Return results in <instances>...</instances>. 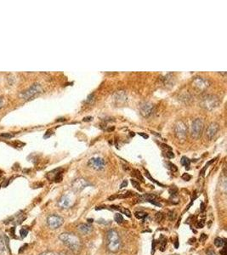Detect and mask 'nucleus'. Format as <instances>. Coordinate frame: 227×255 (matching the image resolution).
I'll return each mask as SVG.
<instances>
[{
  "mask_svg": "<svg viewBox=\"0 0 227 255\" xmlns=\"http://www.w3.org/2000/svg\"><path fill=\"white\" fill-rule=\"evenodd\" d=\"M59 238L73 253H78L82 248V241L80 237L73 233H62Z\"/></svg>",
  "mask_w": 227,
  "mask_h": 255,
  "instance_id": "nucleus-1",
  "label": "nucleus"
},
{
  "mask_svg": "<svg viewBox=\"0 0 227 255\" xmlns=\"http://www.w3.org/2000/svg\"><path fill=\"white\" fill-rule=\"evenodd\" d=\"M106 247L111 253H117L121 249V238L118 232L115 230H110L106 233Z\"/></svg>",
  "mask_w": 227,
  "mask_h": 255,
  "instance_id": "nucleus-2",
  "label": "nucleus"
},
{
  "mask_svg": "<svg viewBox=\"0 0 227 255\" xmlns=\"http://www.w3.org/2000/svg\"><path fill=\"white\" fill-rule=\"evenodd\" d=\"M220 101L218 96L214 94H205L201 98L200 105L207 111H213L220 105Z\"/></svg>",
  "mask_w": 227,
  "mask_h": 255,
  "instance_id": "nucleus-3",
  "label": "nucleus"
},
{
  "mask_svg": "<svg viewBox=\"0 0 227 255\" xmlns=\"http://www.w3.org/2000/svg\"><path fill=\"white\" fill-rule=\"evenodd\" d=\"M204 123L201 118L195 119L191 126V134L194 139H198L203 131Z\"/></svg>",
  "mask_w": 227,
  "mask_h": 255,
  "instance_id": "nucleus-4",
  "label": "nucleus"
},
{
  "mask_svg": "<svg viewBox=\"0 0 227 255\" xmlns=\"http://www.w3.org/2000/svg\"><path fill=\"white\" fill-rule=\"evenodd\" d=\"M192 87L197 91H205L210 86V81L202 77H196L192 80Z\"/></svg>",
  "mask_w": 227,
  "mask_h": 255,
  "instance_id": "nucleus-5",
  "label": "nucleus"
},
{
  "mask_svg": "<svg viewBox=\"0 0 227 255\" xmlns=\"http://www.w3.org/2000/svg\"><path fill=\"white\" fill-rule=\"evenodd\" d=\"M41 91H42L41 85L39 83H34L30 88H28L27 90L23 91L22 93L20 94V96L24 100H27V99L32 98L34 95H36L37 94L41 93Z\"/></svg>",
  "mask_w": 227,
  "mask_h": 255,
  "instance_id": "nucleus-6",
  "label": "nucleus"
},
{
  "mask_svg": "<svg viewBox=\"0 0 227 255\" xmlns=\"http://www.w3.org/2000/svg\"><path fill=\"white\" fill-rule=\"evenodd\" d=\"M174 133L175 136L179 140H185L187 134V127L186 124L183 121H179L174 127Z\"/></svg>",
  "mask_w": 227,
  "mask_h": 255,
  "instance_id": "nucleus-7",
  "label": "nucleus"
},
{
  "mask_svg": "<svg viewBox=\"0 0 227 255\" xmlns=\"http://www.w3.org/2000/svg\"><path fill=\"white\" fill-rule=\"evenodd\" d=\"M47 224L52 230L58 229L64 224V219L57 214H51L47 218Z\"/></svg>",
  "mask_w": 227,
  "mask_h": 255,
  "instance_id": "nucleus-8",
  "label": "nucleus"
},
{
  "mask_svg": "<svg viewBox=\"0 0 227 255\" xmlns=\"http://www.w3.org/2000/svg\"><path fill=\"white\" fill-rule=\"evenodd\" d=\"M90 185H91V184L89 183L88 180H86L85 179H83V178H78V179H76L72 182V187L75 192H80V191H82L84 188L89 186Z\"/></svg>",
  "mask_w": 227,
  "mask_h": 255,
  "instance_id": "nucleus-9",
  "label": "nucleus"
},
{
  "mask_svg": "<svg viewBox=\"0 0 227 255\" xmlns=\"http://www.w3.org/2000/svg\"><path fill=\"white\" fill-rule=\"evenodd\" d=\"M88 164L89 167H91L95 170H102L105 168V162L101 157H93L89 159Z\"/></svg>",
  "mask_w": 227,
  "mask_h": 255,
  "instance_id": "nucleus-10",
  "label": "nucleus"
},
{
  "mask_svg": "<svg viewBox=\"0 0 227 255\" xmlns=\"http://www.w3.org/2000/svg\"><path fill=\"white\" fill-rule=\"evenodd\" d=\"M153 110H154V105L149 102H145L139 106L140 114L144 117H149L153 113Z\"/></svg>",
  "mask_w": 227,
  "mask_h": 255,
  "instance_id": "nucleus-11",
  "label": "nucleus"
},
{
  "mask_svg": "<svg viewBox=\"0 0 227 255\" xmlns=\"http://www.w3.org/2000/svg\"><path fill=\"white\" fill-rule=\"evenodd\" d=\"M73 204V201L68 195H63L58 201V206L62 209H67Z\"/></svg>",
  "mask_w": 227,
  "mask_h": 255,
  "instance_id": "nucleus-12",
  "label": "nucleus"
},
{
  "mask_svg": "<svg viewBox=\"0 0 227 255\" xmlns=\"http://www.w3.org/2000/svg\"><path fill=\"white\" fill-rule=\"evenodd\" d=\"M220 129V125L217 122H212L209 124V126L207 128V132L206 134L208 136V138L209 139H212L216 135V133H218Z\"/></svg>",
  "mask_w": 227,
  "mask_h": 255,
  "instance_id": "nucleus-13",
  "label": "nucleus"
},
{
  "mask_svg": "<svg viewBox=\"0 0 227 255\" xmlns=\"http://www.w3.org/2000/svg\"><path fill=\"white\" fill-rule=\"evenodd\" d=\"M77 230L78 232L83 235H88L89 233L92 232L93 227L89 224H80L77 226Z\"/></svg>",
  "mask_w": 227,
  "mask_h": 255,
  "instance_id": "nucleus-14",
  "label": "nucleus"
},
{
  "mask_svg": "<svg viewBox=\"0 0 227 255\" xmlns=\"http://www.w3.org/2000/svg\"><path fill=\"white\" fill-rule=\"evenodd\" d=\"M113 98L118 104H120V103H124L127 100V95L124 91H117L114 94Z\"/></svg>",
  "mask_w": 227,
  "mask_h": 255,
  "instance_id": "nucleus-15",
  "label": "nucleus"
},
{
  "mask_svg": "<svg viewBox=\"0 0 227 255\" xmlns=\"http://www.w3.org/2000/svg\"><path fill=\"white\" fill-rule=\"evenodd\" d=\"M26 219V217L23 216V214H19V213H17V214H16L14 217H12L11 219H10V220H11V222L10 223H12V224H15L16 225H20V224H22L23 222V220H25Z\"/></svg>",
  "mask_w": 227,
  "mask_h": 255,
  "instance_id": "nucleus-16",
  "label": "nucleus"
},
{
  "mask_svg": "<svg viewBox=\"0 0 227 255\" xmlns=\"http://www.w3.org/2000/svg\"><path fill=\"white\" fill-rule=\"evenodd\" d=\"M214 245H215L217 248H222L224 246H226V240L223 238H220V237H217L214 240Z\"/></svg>",
  "mask_w": 227,
  "mask_h": 255,
  "instance_id": "nucleus-17",
  "label": "nucleus"
},
{
  "mask_svg": "<svg viewBox=\"0 0 227 255\" xmlns=\"http://www.w3.org/2000/svg\"><path fill=\"white\" fill-rule=\"evenodd\" d=\"M134 196H135V193H134L132 191H128L126 192H123L121 195H116L117 198H128V197H131Z\"/></svg>",
  "mask_w": 227,
  "mask_h": 255,
  "instance_id": "nucleus-18",
  "label": "nucleus"
},
{
  "mask_svg": "<svg viewBox=\"0 0 227 255\" xmlns=\"http://www.w3.org/2000/svg\"><path fill=\"white\" fill-rule=\"evenodd\" d=\"M145 176L148 178V179H150V180H151V182H153V183L157 184V185H160V186H162V187H165V185H162V184L159 183L158 181H157L156 179H154L153 178L151 177V174H150V173L148 172L147 170H145Z\"/></svg>",
  "mask_w": 227,
  "mask_h": 255,
  "instance_id": "nucleus-19",
  "label": "nucleus"
},
{
  "mask_svg": "<svg viewBox=\"0 0 227 255\" xmlns=\"http://www.w3.org/2000/svg\"><path fill=\"white\" fill-rule=\"evenodd\" d=\"M159 242H160V244H161L160 250L162 251V252H163V251H164V248H165V247H166L167 238L165 237V236H161L160 239H159Z\"/></svg>",
  "mask_w": 227,
  "mask_h": 255,
  "instance_id": "nucleus-20",
  "label": "nucleus"
},
{
  "mask_svg": "<svg viewBox=\"0 0 227 255\" xmlns=\"http://www.w3.org/2000/svg\"><path fill=\"white\" fill-rule=\"evenodd\" d=\"M181 164H182L183 166L185 167V168H187V169L189 168V167H190V164H191V160L189 159L188 157H186V156H182V158H181Z\"/></svg>",
  "mask_w": 227,
  "mask_h": 255,
  "instance_id": "nucleus-21",
  "label": "nucleus"
},
{
  "mask_svg": "<svg viewBox=\"0 0 227 255\" xmlns=\"http://www.w3.org/2000/svg\"><path fill=\"white\" fill-rule=\"evenodd\" d=\"M5 250V239L4 236L3 237L0 236V254H2Z\"/></svg>",
  "mask_w": 227,
  "mask_h": 255,
  "instance_id": "nucleus-22",
  "label": "nucleus"
},
{
  "mask_svg": "<svg viewBox=\"0 0 227 255\" xmlns=\"http://www.w3.org/2000/svg\"><path fill=\"white\" fill-rule=\"evenodd\" d=\"M134 216L138 219H144L145 217L147 216V213H145V212H142V211H139V212H135L134 213Z\"/></svg>",
  "mask_w": 227,
  "mask_h": 255,
  "instance_id": "nucleus-23",
  "label": "nucleus"
},
{
  "mask_svg": "<svg viewBox=\"0 0 227 255\" xmlns=\"http://www.w3.org/2000/svg\"><path fill=\"white\" fill-rule=\"evenodd\" d=\"M114 220H115L117 224H122V222H123V217H122L121 213H116V214L114 215Z\"/></svg>",
  "mask_w": 227,
  "mask_h": 255,
  "instance_id": "nucleus-24",
  "label": "nucleus"
},
{
  "mask_svg": "<svg viewBox=\"0 0 227 255\" xmlns=\"http://www.w3.org/2000/svg\"><path fill=\"white\" fill-rule=\"evenodd\" d=\"M134 175L137 178V179H139L140 181H142V182H145L144 178H143V176L141 175V173H140V172H139V170H137V169H134Z\"/></svg>",
  "mask_w": 227,
  "mask_h": 255,
  "instance_id": "nucleus-25",
  "label": "nucleus"
},
{
  "mask_svg": "<svg viewBox=\"0 0 227 255\" xmlns=\"http://www.w3.org/2000/svg\"><path fill=\"white\" fill-rule=\"evenodd\" d=\"M131 184H132V185H133V187H134L135 189H137L139 191H142L143 190L140 188V185H139V183L137 180H135V179H131Z\"/></svg>",
  "mask_w": 227,
  "mask_h": 255,
  "instance_id": "nucleus-26",
  "label": "nucleus"
},
{
  "mask_svg": "<svg viewBox=\"0 0 227 255\" xmlns=\"http://www.w3.org/2000/svg\"><path fill=\"white\" fill-rule=\"evenodd\" d=\"M118 211H120L122 213L125 214V215H126L127 217H128V218H130V217H131V213H130V211L128 210V209H127V208H122L121 207H119V209H118Z\"/></svg>",
  "mask_w": 227,
  "mask_h": 255,
  "instance_id": "nucleus-27",
  "label": "nucleus"
},
{
  "mask_svg": "<svg viewBox=\"0 0 227 255\" xmlns=\"http://www.w3.org/2000/svg\"><path fill=\"white\" fill-rule=\"evenodd\" d=\"M28 234V230L27 229V227H22L20 231V235H21V237L22 238H25Z\"/></svg>",
  "mask_w": 227,
  "mask_h": 255,
  "instance_id": "nucleus-28",
  "label": "nucleus"
},
{
  "mask_svg": "<svg viewBox=\"0 0 227 255\" xmlns=\"http://www.w3.org/2000/svg\"><path fill=\"white\" fill-rule=\"evenodd\" d=\"M168 215V219H169V220H170V221H173V220H174V219H175L176 214H175V213H174V211H169Z\"/></svg>",
  "mask_w": 227,
  "mask_h": 255,
  "instance_id": "nucleus-29",
  "label": "nucleus"
},
{
  "mask_svg": "<svg viewBox=\"0 0 227 255\" xmlns=\"http://www.w3.org/2000/svg\"><path fill=\"white\" fill-rule=\"evenodd\" d=\"M165 155H166V156L168 158V159H172V158H174V152L172 151V150H166Z\"/></svg>",
  "mask_w": 227,
  "mask_h": 255,
  "instance_id": "nucleus-30",
  "label": "nucleus"
},
{
  "mask_svg": "<svg viewBox=\"0 0 227 255\" xmlns=\"http://www.w3.org/2000/svg\"><path fill=\"white\" fill-rule=\"evenodd\" d=\"M162 217H163V215H162V213H161V212H158V213H157L155 215V219L157 222H160L162 221Z\"/></svg>",
  "mask_w": 227,
  "mask_h": 255,
  "instance_id": "nucleus-31",
  "label": "nucleus"
},
{
  "mask_svg": "<svg viewBox=\"0 0 227 255\" xmlns=\"http://www.w3.org/2000/svg\"><path fill=\"white\" fill-rule=\"evenodd\" d=\"M168 166L169 168V169L173 171V172H176L178 170V168L174 164H173L172 162H168Z\"/></svg>",
  "mask_w": 227,
  "mask_h": 255,
  "instance_id": "nucleus-32",
  "label": "nucleus"
},
{
  "mask_svg": "<svg viewBox=\"0 0 227 255\" xmlns=\"http://www.w3.org/2000/svg\"><path fill=\"white\" fill-rule=\"evenodd\" d=\"M204 225H205L204 220H199V221H197V225H196V226H197V229H202V228L204 227Z\"/></svg>",
  "mask_w": 227,
  "mask_h": 255,
  "instance_id": "nucleus-33",
  "label": "nucleus"
},
{
  "mask_svg": "<svg viewBox=\"0 0 227 255\" xmlns=\"http://www.w3.org/2000/svg\"><path fill=\"white\" fill-rule=\"evenodd\" d=\"M182 179L184 180H185V181H189V180H191V176L190 174H188V173H184L182 175Z\"/></svg>",
  "mask_w": 227,
  "mask_h": 255,
  "instance_id": "nucleus-34",
  "label": "nucleus"
},
{
  "mask_svg": "<svg viewBox=\"0 0 227 255\" xmlns=\"http://www.w3.org/2000/svg\"><path fill=\"white\" fill-rule=\"evenodd\" d=\"M206 254L207 255H217L215 252L211 248H208V249L206 251Z\"/></svg>",
  "mask_w": 227,
  "mask_h": 255,
  "instance_id": "nucleus-35",
  "label": "nucleus"
},
{
  "mask_svg": "<svg viewBox=\"0 0 227 255\" xmlns=\"http://www.w3.org/2000/svg\"><path fill=\"white\" fill-rule=\"evenodd\" d=\"M178 192V190L176 188H172L169 190V194L171 195V196H175V195L177 194Z\"/></svg>",
  "mask_w": 227,
  "mask_h": 255,
  "instance_id": "nucleus-36",
  "label": "nucleus"
},
{
  "mask_svg": "<svg viewBox=\"0 0 227 255\" xmlns=\"http://www.w3.org/2000/svg\"><path fill=\"white\" fill-rule=\"evenodd\" d=\"M93 100H94V94H89V96H88V98H87L86 102H87V103H91Z\"/></svg>",
  "mask_w": 227,
  "mask_h": 255,
  "instance_id": "nucleus-37",
  "label": "nucleus"
},
{
  "mask_svg": "<svg viewBox=\"0 0 227 255\" xmlns=\"http://www.w3.org/2000/svg\"><path fill=\"white\" fill-rule=\"evenodd\" d=\"M207 238H208V236H207L206 234H204V233H203V234H201V236H200L199 241L200 242H204Z\"/></svg>",
  "mask_w": 227,
  "mask_h": 255,
  "instance_id": "nucleus-38",
  "label": "nucleus"
},
{
  "mask_svg": "<svg viewBox=\"0 0 227 255\" xmlns=\"http://www.w3.org/2000/svg\"><path fill=\"white\" fill-rule=\"evenodd\" d=\"M156 248V241L155 240H153L152 241V246H151V255L154 254V253H155V248Z\"/></svg>",
  "mask_w": 227,
  "mask_h": 255,
  "instance_id": "nucleus-39",
  "label": "nucleus"
},
{
  "mask_svg": "<svg viewBox=\"0 0 227 255\" xmlns=\"http://www.w3.org/2000/svg\"><path fill=\"white\" fill-rule=\"evenodd\" d=\"M52 134H53V132H52L51 130H48V131L46 132V133L45 134L44 138H45V139H46V138H49V137H50Z\"/></svg>",
  "mask_w": 227,
  "mask_h": 255,
  "instance_id": "nucleus-40",
  "label": "nucleus"
},
{
  "mask_svg": "<svg viewBox=\"0 0 227 255\" xmlns=\"http://www.w3.org/2000/svg\"><path fill=\"white\" fill-rule=\"evenodd\" d=\"M222 248H223L220 250V255H226V246H224V247H222Z\"/></svg>",
  "mask_w": 227,
  "mask_h": 255,
  "instance_id": "nucleus-41",
  "label": "nucleus"
},
{
  "mask_svg": "<svg viewBox=\"0 0 227 255\" xmlns=\"http://www.w3.org/2000/svg\"><path fill=\"white\" fill-rule=\"evenodd\" d=\"M93 120V116H85L83 117V122H89V121H92Z\"/></svg>",
  "mask_w": 227,
  "mask_h": 255,
  "instance_id": "nucleus-42",
  "label": "nucleus"
},
{
  "mask_svg": "<svg viewBox=\"0 0 227 255\" xmlns=\"http://www.w3.org/2000/svg\"><path fill=\"white\" fill-rule=\"evenodd\" d=\"M127 185H128V181L125 179V180H123V181H122V183L120 185V189L124 188V187H126Z\"/></svg>",
  "mask_w": 227,
  "mask_h": 255,
  "instance_id": "nucleus-43",
  "label": "nucleus"
},
{
  "mask_svg": "<svg viewBox=\"0 0 227 255\" xmlns=\"http://www.w3.org/2000/svg\"><path fill=\"white\" fill-rule=\"evenodd\" d=\"M42 255H58L55 252H51V251H49V252H45Z\"/></svg>",
  "mask_w": 227,
  "mask_h": 255,
  "instance_id": "nucleus-44",
  "label": "nucleus"
},
{
  "mask_svg": "<svg viewBox=\"0 0 227 255\" xmlns=\"http://www.w3.org/2000/svg\"><path fill=\"white\" fill-rule=\"evenodd\" d=\"M0 136H2V137H6V138H11V137H13V135L12 134H10V133H2Z\"/></svg>",
  "mask_w": 227,
  "mask_h": 255,
  "instance_id": "nucleus-45",
  "label": "nucleus"
},
{
  "mask_svg": "<svg viewBox=\"0 0 227 255\" xmlns=\"http://www.w3.org/2000/svg\"><path fill=\"white\" fill-rule=\"evenodd\" d=\"M139 135H141V136H142V137H143V138H145V139H147V138H148V137H149V136H148V135H147V134H145V133H139Z\"/></svg>",
  "mask_w": 227,
  "mask_h": 255,
  "instance_id": "nucleus-46",
  "label": "nucleus"
},
{
  "mask_svg": "<svg viewBox=\"0 0 227 255\" xmlns=\"http://www.w3.org/2000/svg\"><path fill=\"white\" fill-rule=\"evenodd\" d=\"M174 248H179V241H178V238H176V240H175V242H174Z\"/></svg>",
  "mask_w": 227,
  "mask_h": 255,
  "instance_id": "nucleus-47",
  "label": "nucleus"
},
{
  "mask_svg": "<svg viewBox=\"0 0 227 255\" xmlns=\"http://www.w3.org/2000/svg\"><path fill=\"white\" fill-rule=\"evenodd\" d=\"M204 210H205L204 203H203V202H202V203H201V211H202V212H203Z\"/></svg>",
  "mask_w": 227,
  "mask_h": 255,
  "instance_id": "nucleus-48",
  "label": "nucleus"
},
{
  "mask_svg": "<svg viewBox=\"0 0 227 255\" xmlns=\"http://www.w3.org/2000/svg\"><path fill=\"white\" fill-rule=\"evenodd\" d=\"M58 255H69L67 253H66V252H62V253H61V254H59Z\"/></svg>",
  "mask_w": 227,
  "mask_h": 255,
  "instance_id": "nucleus-49",
  "label": "nucleus"
},
{
  "mask_svg": "<svg viewBox=\"0 0 227 255\" xmlns=\"http://www.w3.org/2000/svg\"><path fill=\"white\" fill-rule=\"evenodd\" d=\"M88 221H89V223H92V222L94 221V219H88Z\"/></svg>",
  "mask_w": 227,
  "mask_h": 255,
  "instance_id": "nucleus-50",
  "label": "nucleus"
},
{
  "mask_svg": "<svg viewBox=\"0 0 227 255\" xmlns=\"http://www.w3.org/2000/svg\"><path fill=\"white\" fill-rule=\"evenodd\" d=\"M0 176H1V171H0Z\"/></svg>",
  "mask_w": 227,
  "mask_h": 255,
  "instance_id": "nucleus-51",
  "label": "nucleus"
},
{
  "mask_svg": "<svg viewBox=\"0 0 227 255\" xmlns=\"http://www.w3.org/2000/svg\"><path fill=\"white\" fill-rule=\"evenodd\" d=\"M174 255H178V254H174Z\"/></svg>",
  "mask_w": 227,
  "mask_h": 255,
  "instance_id": "nucleus-52",
  "label": "nucleus"
}]
</instances>
